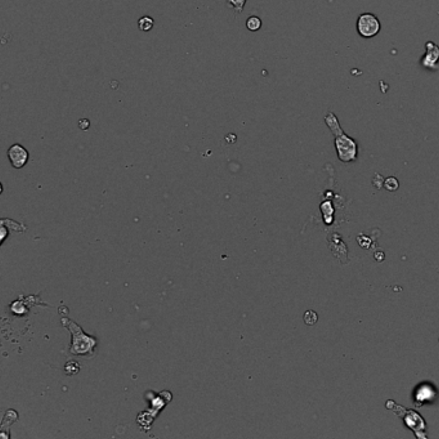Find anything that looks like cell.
<instances>
[{"instance_id": "cell-10", "label": "cell", "mask_w": 439, "mask_h": 439, "mask_svg": "<svg viewBox=\"0 0 439 439\" xmlns=\"http://www.w3.org/2000/svg\"><path fill=\"white\" fill-rule=\"evenodd\" d=\"M246 1L247 0H227V4H228L236 13H242Z\"/></svg>"}, {"instance_id": "cell-9", "label": "cell", "mask_w": 439, "mask_h": 439, "mask_svg": "<svg viewBox=\"0 0 439 439\" xmlns=\"http://www.w3.org/2000/svg\"><path fill=\"white\" fill-rule=\"evenodd\" d=\"M260 27H262V19H260L259 17L253 15V17H249V18H247V21H246L247 30L255 32V31L260 30Z\"/></svg>"}, {"instance_id": "cell-5", "label": "cell", "mask_w": 439, "mask_h": 439, "mask_svg": "<svg viewBox=\"0 0 439 439\" xmlns=\"http://www.w3.org/2000/svg\"><path fill=\"white\" fill-rule=\"evenodd\" d=\"M439 62V46H437L433 41H428L425 44V54L421 57V67L427 70L436 71L438 70Z\"/></svg>"}, {"instance_id": "cell-12", "label": "cell", "mask_w": 439, "mask_h": 439, "mask_svg": "<svg viewBox=\"0 0 439 439\" xmlns=\"http://www.w3.org/2000/svg\"><path fill=\"white\" fill-rule=\"evenodd\" d=\"M384 187L388 189V191L393 192V191H397V189H398L400 183H398V180H397L394 177H389L384 180Z\"/></svg>"}, {"instance_id": "cell-7", "label": "cell", "mask_w": 439, "mask_h": 439, "mask_svg": "<svg viewBox=\"0 0 439 439\" xmlns=\"http://www.w3.org/2000/svg\"><path fill=\"white\" fill-rule=\"evenodd\" d=\"M437 392L434 391L433 388L429 387V385H423V387H420L418 391H416V396H415L416 402H419V405H421V403L425 402V401L433 400Z\"/></svg>"}, {"instance_id": "cell-1", "label": "cell", "mask_w": 439, "mask_h": 439, "mask_svg": "<svg viewBox=\"0 0 439 439\" xmlns=\"http://www.w3.org/2000/svg\"><path fill=\"white\" fill-rule=\"evenodd\" d=\"M325 122L333 131L334 144L338 153V157L343 162H353L357 159V143L356 140L348 137L340 128L339 120L333 112H329L325 117Z\"/></svg>"}, {"instance_id": "cell-8", "label": "cell", "mask_w": 439, "mask_h": 439, "mask_svg": "<svg viewBox=\"0 0 439 439\" xmlns=\"http://www.w3.org/2000/svg\"><path fill=\"white\" fill-rule=\"evenodd\" d=\"M153 26H155V21L148 15L140 17L139 21H138V27H139L140 31H144V32L152 30Z\"/></svg>"}, {"instance_id": "cell-13", "label": "cell", "mask_w": 439, "mask_h": 439, "mask_svg": "<svg viewBox=\"0 0 439 439\" xmlns=\"http://www.w3.org/2000/svg\"><path fill=\"white\" fill-rule=\"evenodd\" d=\"M317 320H318V316L314 311H307L304 313V322L307 325H309V326H312V325L316 324V322H317Z\"/></svg>"}, {"instance_id": "cell-3", "label": "cell", "mask_w": 439, "mask_h": 439, "mask_svg": "<svg viewBox=\"0 0 439 439\" xmlns=\"http://www.w3.org/2000/svg\"><path fill=\"white\" fill-rule=\"evenodd\" d=\"M380 22L371 13H363L357 19V32L365 39H371L376 36L380 31Z\"/></svg>"}, {"instance_id": "cell-11", "label": "cell", "mask_w": 439, "mask_h": 439, "mask_svg": "<svg viewBox=\"0 0 439 439\" xmlns=\"http://www.w3.org/2000/svg\"><path fill=\"white\" fill-rule=\"evenodd\" d=\"M64 371H66L67 375H76L77 372L80 371V365L76 362V361H70V362L66 363Z\"/></svg>"}, {"instance_id": "cell-6", "label": "cell", "mask_w": 439, "mask_h": 439, "mask_svg": "<svg viewBox=\"0 0 439 439\" xmlns=\"http://www.w3.org/2000/svg\"><path fill=\"white\" fill-rule=\"evenodd\" d=\"M8 157H9V161L13 165V168L21 169L27 164L30 155H28V151L23 146L15 143L10 146V148L8 150Z\"/></svg>"}, {"instance_id": "cell-4", "label": "cell", "mask_w": 439, "mask_h": 439, "mask_svg": "<svg viewBox=\"0 0 439 439\" xmlns=\"http://www.w3.org/2000/svg\"><path fill=\"white\" fill-rule=\"evenodd\" d=\"M397 409L400 410L398 414L403 418V421H405V424L410 428L411 430H414L416 434V437L419 438H427L424 434L425 432V421L423 420L420 415H419L418 412L414 411V410H407V409H403L401 406H396Z\"/></svg>"}, {"instance_id": "cell-14", "label": "cell", "mask_w": 439, "mask_h": 439, "mask_svg": "<svg viewBox=\"0 0 439 439\" xmlns=\"http://www.w3.org/2000/svg\"><path fill=\"white\" fill-rule=\"evenodd\" d=\"M89 126H90V121H89L88 119H82L79 121V128L82 129V130H86V129H89Z\"/></svg>"}, {"instance_id": "cell-2", "label": "cell", "mask_w": 439, "mask_h": 439, "mask_svg": "<svg viewBox=\"0 0 439 439\" xmlns=\"http://www.w3.org/2000/svg\"><path fill=\"white\" fill-rule=\"evenodd\" d=\"M62 324L67 327L72 334V343H71V353L75 356H84V354H93L94 347L97 344L95 338L86 335L81 327L68 318H62Z\"/></svg>"}, {"instance_id": "cell-15", "label": "cell", "mask_w": 439, "mask_h": 439, "mask_svg": "<svg viewBox=\"0 0 439 439\" xmlns=\"http://www.w3.org/2000/svg\"><path fill=\"white\" fill-rule=\"evenodd\" d=\"M5 236H6V229L3 227V228H1V241H4Z\"/></svg>"}]
</instances>
